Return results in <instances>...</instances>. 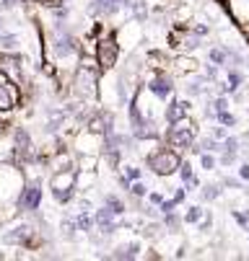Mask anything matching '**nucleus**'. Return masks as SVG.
Returning <instances> with one entry per match:
<instances>
[{"instance_id": "nucleus-1", "label": "nucleus", "mask_w": 249, "mask_h": 261, "mask_svg": "<svg viewBox=\"0 0 249 261\" xmlns=\"http://www.w3.org/2000/svg\"><path fill=\"white\" fill-rule=\"evenodd\" d=\"M164 137H166V145H171L174 150L185 153L187 147H195V142H197V124L187 114L182 119H176L174 124H166V135Z\"/></svg>"}, {"instance_id": "nucleus-2", "label": "nucleus", "mask_w": 249, "mask_h": 261, "mask_svg": "<svg viewBox=\"0 0 249 261\" xmlns=\"http://www.w3.org/2000/svg\"><path fill=\"white\" fill-rule=\"evenodd\" d=\"M146 161H148V168H151V173H153V176L166 178V176L179 173L182 153H179V150H174L171 145H166V147H156V150H153Z\"/></svg>"}, {"instance_id": "nucleus-3", "label": "nucleus", "mask_w": 249, "mask_h": 261, "mask_svg": "<svg viewBox=\"0 0 249 261\" xmlns=\"http://www.w3.org/2000/svg\"><path fill=\"white\" fill-rule=\"evenodd\" d=\"M76 181H78V168H65V171H55L52 178H50V186H52V197L60 202V204H67L70 199L76 197Z\"/></svg>"}, {"instance_id": "nucleus-4", "label": "nucleus", "mask_w": 249, "mask_h": 261, "mask_svg": "<svg viewBox=\"0 0 249 261\" xmlns=\"http://www.w3.org/2000/svg\"><path fill=\"white\" fill-rule=\"evenodd\" d=\"M73 93L83 101L99 98V70L96 67H83L78 65L76 75H73Z\"/></svg>"}, {"instance_id": "nucleus-5", "label": "nucleus", "mask_w": 249, "mask_h": 261, "mask_svg": "<svg viewBox=\"0 0 249 261\" xmlns=\"http://www.w3.org/2000/svg\"><path fill=\"white\" fill-rule=\"evenodd\" d=\"M120 42H117V36L115 31L112 34H104L99 36V47H96V60H99V67L101 70H112L120 60Z\"/></svg>"}, {"instance_id": "nucleus-6", "label": "nucleus", "mask_w": 249, "mask_h": 261, "mask_svg": "<svg viewBox=\"0 0 249 261\" xmlns=\"http://www.w3.org/2000/svg\"><path fill=\"white\" fill-rule=\"evenodd\" d=\"M159 101H169L176 91V83H174V72L171 70H159V72H151L148 78V86H146Z\"/></svg>"}, {"instance_id": "nucleus-7", "label": "nucleus", "mask_w": 249, "mask_h": 261, "mask_svg": "<svg viewBox=\"0 0 249 261\" xmlns=\"http://www.w3.org/2000/svg\"><path fill=\"white\" fill-rule=\"evenodd\" d=\"M73 145H76V150L81 155H99L104 147H106V135H99V132H94V129L86 127L83 132L76 135Z\"/></svg>"}, {"instance_id": "nucleus-8", "label": "nucleus", "mask_w": 249, "mask_h": 261, "mask_svg": "<svg viewBox=\"0 0 249 261\" xmlns=\"http://www.w3.org/2000/svg\"><path fill=\"white\" fill-rule=\"evenodd\" d=\"M169 42L176 52H195L200 47V34L192 29V26H179V29H174L171 36H169Z\"/></svg>"}, {"instance_id": "nucleus-9", "label": "nucleus", "mask_w": 249, "mask_h": 261, "mask_svg": "<svg viewBox=\"0 0 249 261\" xmlns=\"http://www.w3.org/2000/svg\"><path fill=\"white\" fill-rule=\"evenodd\" d=\"M16 204H18V210H24V212L39 210V204H42V184H39V181H26V184L21 186V192H18Z\"/></svg>"}, {"instance_id": "nucleus-10", "label": "nucleus", "mask_w": 249, "mask_h": 261, "mask_svg": "<svg viewBox=\"0 0 249 261\" xmlns=\"http://www.w3.org/2000/svg\"><path fill=\"white\" fill-rule=\"evenodd\" d=\"M115 36H117L120 47H125V49H132V47H138V42L143 39V21L132 18V21L122 23V26L115 31Z\"/></svg>"}, {"instance_id": "nucleus-11", "label": "nucleus", "mask_w": 249, "mask_h": 261, "mask_svg": "<svg viewBox=\"0 0 249 261\" xmlns=\"http://www.w3.org/2000/svg\"><path fill=\"white\" fill-rule=\"evenodd\" d=\"M0 72L8 78V81H13L16 86H21L24 83V62H21V57L16 55V52H0Z\"/></svg>"}, {"instance_id": "nucleus-12", "label": "nucleus", "mask_w": 249, "mask_h": 261, "mask_svg": "<svg viewBox=\"0 0 249 261\" xmlns=\"http://www.w3.org/2000/svg\"><path fill=\"white\" fill-rule=\"evenodd\" d=\"M197 13V6L195 0H182V3H176V11H174V23L179 26H190L192 16Z\"/></svg>"}, {"instance_id": "nucleus-13", "label": "nucleus", "mask_w": 249, "mask_h": 261, "mask_svg": "<svg viewBox=\"0 0 249 261\" xmlns=\"http://www.w3.org/2000/svg\"><path fill=\"white\" fill-rule=\"evenodd\" d=\"M190 101H171L166 109H164V119H166V124H174L176 119H182V117H187L190 114Z\"/></svg>"}, {"instance_id": "nucleus-14", "label": "nucleus", "mask_w": 249, "mask_h": 261, "mask_svg": "<svg viewBox=\"0 0 249 261\" xmlns=\"http://www.w3.org/2000/svg\"><path fill=\"white\" fill-rule=\"evenodd\" d=\"M140 253V243H127V246H117L112 258H135Z\"/></svg>"}, {"instance_id": "nucleus-15", "label": "nucleus", "mask_w": 249, "mask_h": 261, "mask_svg": "<svg viewBox=\"0 0 249 261\" xmlns=\"http://www.w3.org/2000/svg\"><path fill=\"white\" fill-rule=\"evenodd\" d=\"M208 57H210V65H218V67L229 65V49L226 47H213Z\"/></svg>"}, {"instance_id": "nucleus-16", "label": "nucleus", "mask_w": 249, "mask_h": 261, "mask_svg": "<svg viewBox=\"0 0 249 261\" xmlns=\"http://www.w3.org/2000/svg\"><path fill=\"white\" fill-rule=\"evenodd\" d=\"M104 204H106V207H109V210H112V215H117V217L127 212V207H125V202H122L120 197H115V194H106V197H104Z\"/></svg>"}, {"instance_id": "nucleus-17", "label": "nucleus", "mask_w": 249, "mask_h": 261, "mask_svg": "<svg viewBox=\"0 0 249 261\" xmlns=\"http://www.w3.org/2000/svg\"><path fill=\"white\" fill-rule=\"evenodd\" d=\"M205 220V210L202 207H187V212H185V222L187 225H200V222Z\"/></svg>"}, {"instance_id": "nucleus-18", "label": "nucleus", "mask_w": 249, "mask_h": 261, "mask_svg": "<svg viewBox=\"0 0 249 261\" xmlns=\"http://www.w3.org/2000/svg\"><path fill=\"white\" fill-rule=\"evenodd\" d=\"M241 83H244L241 72H236V70H229V86H226V93H236V91L241 88Z\"/></svg>"}, {"instance_id": "nucleus-19", "label": "nucleus", "mask_w": 249, "mask_h": 261, "mask_svg": "<svg viewBox=\"0 0 249 261\" xmlns=\"http://www.w3.org/2000/svg\"><path fill=\"white\" fill-rule=\"evenodd\" d=\"M96 163H99V155H81L78 171H96Z\"/></svg>"}, {"instance_id": "nucleus-20", "label": "nucleus", "mask_w": 249, "mask_h": 261, "mask_svg": "<svg viewBox=\"0 0 249 261\" xmlns=\"http://www.w3.org/2000/svg\"><path fill=\"white\" fill-rule=\"evenodd\" d=\"M200 166H202L205 171H216V166H218V158L213 155V153H200Z\"/></svg>"}, {"instance_id": "nucleus-21", "label": "nucleus", "mask_w": 249, "mask_h": 261, "mask_svg": "<svg viewBox=\"0 0 249 261\" xmlns=\"http://www.w3.org/2000/svg\"><path fill=\"white\" fill-rule=\"evenodd\" d=\"M130 194H132V197H138V199H140V197H148V186L138 178V181H132V184H130Z\"/></svg>"}, {"instance_id": "nucleus-22", "label": "nucleus", "mask_w": 249, "mask_h": 261, "mask_svg": "<svg viewBox=\"0 0 249 261\" xmlns=\"http://www.w3.org/2000/svg\"><path fill=\"white\" fill-rule=\"evenodd\" d=\"M218 194H221V184H208L202 189V199H208V202H213Z\"/></svg>"}, {"instance_id": "nucleus-23", "label": "nucleus", "mask_w": 249, "mask_h": 261, "mask_svg": "<svg viewBox=\"0 0 249 261\" xmlns=\"http://www.w3.org/2000/svg\"><path fill=\"white\" fill-rule=\"evenodd\" d=\"M179 178H182V184H187L190 178H195V171H192V163H187V161H182V166H179Z\"/></svg>"}, {"instance_id": "nucleus-24", "label": "nucleus", "mask_w": 249, "mask_h": 261, "mask_svg": "<svg viewBox=\"0 0 249 261\" xmlns=\"http://www.w3.org/2000/svg\"><path fill=\"white\" fill-rule=\"evenodd\" d=\"M216 119H218V124H223V127H234V124H236V117L229 114V111H218Z\"/></svg>"}, {"instance_id": "nucleus-25", "label": "nucleus", "mask_w": 249, "mask_h": 261, "mask_svg": "<svg viewBox=\"0 0 249 261\" xmlns=\"http://www.w3.org/2000/svg\"><path fill=\"white\" fill-rule=\"evenodd\" d=\"M122 168H125V176H127L130 181H138L140 176H143V171H140L138 166H122Z\"/></svg>"}, {"instance_id": "nucleus-26", "label": "nucleus", "mask_w": 249, "mask_h": 261, "mask_svg": "<svg viewBox=\"0 0 249 261\" xmlns=\"http://www.w3.org/2000/svg\"><path fill=\"white\" fill-rule=\"evenodd\" d=\"M231 217L239 222V225H249V212H239V210H234Z\"/></svg>"}, {"instance_id": "nucleus-27", "label": "nucleus", "mask_w": 249, "mask_h": 261, "mask_svg": "<svg viewBox=\"0 0 249 261\" xmlns=\"http://www.w3.org/2000/svg\"><path fill=\"white\" fill-rule=\"evenodd\" d=\"M171 199H174V202H176V204H182V202H185V199H187V186H182V189H176V192H174V197H171Z\"/></svg>"}, {"instance_id": "nucleus-28", "label": "nucleus", "mask_w": 249, "mask_h": 261, "mask_svg": "<svg viewBox=\"0 0 249 261\" xmlns=\"http://www.w3.org/2000/svg\"><path fill=\"white\" fill-rule=\"evenodd\" d=\"M210 135H213V137H216L218 142H223V140H226V129H223V124H218V127H216V129H213Z\"/></svg>"}, {"instance_id": "nucleus-29", "label": "nucleus", "mask_w": 249, "mask_h": 261, "mask_svg": "<svg viewBox=\"0 0 249 261\" xmlns=\"http://www.w3.org/2000/svg\"><path fill=\"white\" fill-rule=\"evenodd\" d=\"M148 202H151V204H156V207H159V204H161V202H164V197H161V194H159V192H148Z\"/></svg>"}, {"instance_id": "nucleus-30", "label": "nucleus", "mask_w": 249, "mask_h": 261, "mask_svg": "<svg viewBox=\"0 0 249 261\" xmlns=\"http://www.w3.org/2000/svg\"><path fill=\"white\" fill-rule=\"evenodd\" d=\"M239 178H244V181H249V163H244V166L239 168Z\"/></svg>"}, {"instance_id": "nucleus-31", "label": "nucleus", "mask_w": 249, "mask_h": 261, "mask_svg": "<svg viewBox=\"0 0 249 261\" xmlns=\"http://www.w3.org/2000/svg\"><path fill=\"white\" fill-rule=\"evenodd\" d=\"M24 3H29V0H6V6H11V8L13 6H24Z\"/></svg>"}, {"instance_id": "nucleus-32", "label": "nucleus", "mask_w": 249, "mask_h": 261, "mask_svg": "<svg viewBox=\"0 0 249 261\" xmlns=\"http://www.w3.org/2000/svg\"><path fill=\"white\" fill-rule=\"evenodd\" d=\"M6 135V124H0V137H3Z\"/></svg>"}, {"instance_id": "nucleus-33", "label": "nucleus", "mask_w": 249, "mask_h": 261, "mask_svg": "<svg viewBox=\"0 0 249 261\" xmlns=\"http://www.w3.org/2000/svg\"><path fill=\"white\" fill-rule=\"evenodd\" d=\"M0 23H3V21H0Z\"/></svg>"}]
</instances>
